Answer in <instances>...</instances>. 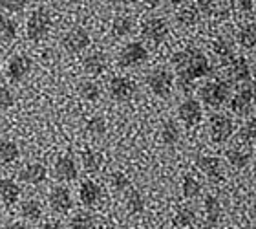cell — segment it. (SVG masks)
Segmentation results:
<instances>
[{
  "instance_id": "74e56055",
  "label": "cell",
  "mask_w": 256,
  "mask_h": 229,
  "mask_svg": "<svg viewBox=\"0 0 256 229\" xmlns=\"http://www.w3.org/2000/svg\"><path fill=\"white\" fill-rule=\"evenodd\" d=\"M15 105V94L10 86L0 85V112L4 110H10L11 107Z\"/></svg>"
},
{
  "instance_id": "ffe728a7",
  "label": "cell",
  "mask_w": 256,
  "mask_h": 229,
  "mask_svg": "<svg viewBox=\"0 0 256 229\" xmlns=\"http://www.w3.org/2000/svg\"><path fill=\"white\" fill-rule=\"evenodd\" d=\"M42 203L38 202V200H26V202H22L20 205V216L28 222H38V220L42 218Z\"/></svg>"
},
{
  "instance_id": "ee69618b",
  "label": "cell",
  "mask_w": 256,
  "mask_h": 229,
  "mask_svg": "<svg viewBox=\"0 0 256 229\" xmlns=\"http://www.w3.org/2000/svg\"><path fill=\"white\" fill-rule=\"evenodd\" d=\"M38 229H62V227H60V224H57V222H46V224L40 225Z\"/></svg>"
},
{
  "instance_id": "ba28073f",
  "label": "cell",
  "mask_w": 256,
  "mask_h": 229,
  "mask_svg": "<svg viewBox=\"0 0 256 229\" xmlns=\"http://www.w3.org/2000/svg\"><path fill=\"white\" fill-rule=\"evenodd\" d=\"M33 68V61L28 55H15L10 59L8 68H6V77L11 83H22L26 79Z\"/></svg>"
},
{
  "instance_id": "e0dca14e",
  "label": "cell",
  "mask_w": 256,
  "mask_h": 229,
  "mask_svg": "<svg viewBox=\"0 0 256 229\" xmlns=\"http://www.w3.org/2000/svg\"><path fill=\"white\" fill-rule=\"evenodd\" d=\"M20 196V187L16 185L15 180L11 178H0V200L6 207H11L18 202Z\"/></svg>"
},
{
  "instance_id": "44dd1931",
  "label": "cell",
  "mask_w": 256,
  "mask_h": 229,
  "mask_svg": "<svg viewBox=\"0 0 256 229\" xmlns=\"http://www.w3.org/2000/svg\"><path fill=\"white\" fill-rule=\"evenodd\" d=\"M249 63L246 57H236L230 61V79L236 83H244L249 79Z\"/></svg>"
},
{
  "instance_id": "277c9868",
  "label": "cell",
  "mask_w": 256,
  "mask_h": 229,
  "mask_svg": "<svg viewBox=\"0 0 256 229\" xmlns=\"http://www.w3.org/2000/svg\"><path fill=\"white\" fill-rule=\"evenodd\" d=\"M146 85L154 96L168 97L174 88V74L165 68H156L146 75Z\"/></svg>"
},
{
  "instance_id": "4fadbf2b",
  "label": "cell",
  "mask_w": 256,
  "mask_h": 229,
  "mask_svg": "<svg viewBox=\"0 0 256 229\" xmlns=\"http://www.w3.org/2000/svg\"><path fill=\"white\" fill-rule=\"evenodd\" d=\"M178 117L182 119L187 127H194L202 121L203 112H202V105L196 101V99H185V101L178 107Z\"/></svg>"
},
{
  "instance_id": "681fc988",
  "label": "cell",
  "mask_w": 256,
  "mask_h": 229,
  "mask_svg": "<svg viewBox=\"0 0 256 229\" xmlns=\"http://www.w3.org/2000/svg\"><path fill=\"white\" fill-rule=\"evenodd\" d=\"M128 2H130V0H128Z\"/></svg>"
},
{
  "instance_id": "d590c367",
  "label": "cell",
  "mask_w": 256,
  "mask_h": 229,
  "mask_svg": "<svg viewBox=\"0 0 256 229\" xmlns=\"http://www.w3.org/2000/svg\"><path fill=\"white\" fill-rule=\"evenodd\" d=\"M86 130L92 134V136H102L106 132V121L102 116H94L90 121L86 123Z\"/></svg>"
},
{
  "instance_id": "ac0fdd59",
  "label": "cell",
  "mask_w": 256,
  "mask_h": 229,
  "mask_svg": "<svg viewBox=\"0 0 256 229\" xmlns=\"http://www.w3.org/2000/svg\"><path fill=\"white\" fill-rule=\"evenodd\" d=\"M198 169L210 178V180H222L224 178V167L218 158L212 156H203L198 160Z\"/></svg>"
},
{
  "instance_id": "5bb4252c",
  "label": "cell",
  "mask_w": 256,
  "mask_h": 229,
  "mask_svg": "<svg viewBox=\"0 0 256 229\" xmlns=\"http://www.w3.org/2000/svg\"><path fill=\"white\" fill-rule=\"evenodd\" d=\"M79 200L88 207H96L102 200V189L94 180L80 181L79 185Z\"/></svg>"
},
{
  "instance_id": "d4e9b609",
  "label": "cell",
  "mask_w": 256,
  "mask_h": 229,
  "mask_svg": "<svg viewBox=\"0 0 256 229\" xmlns=\"http://www.w3.org/2000/svg\"><path fill=\"white\" fill-rule=\"evenodd\" d=\"M178 22L182 26H194L200 22V10L196 6H185L178 11Z\"/></svg>"
},
{
  "instance_id": "7402d4cb",
  "label": "cell",
  "mask_w": 256,
  "mask_h": 229,
  "mask_svg": "<svg viewBox=\"0 0 256 229\" xmlns=\"http://www.w3.org/2000/svg\"><path fill=\"white\" fill-rule=\"evenodd\" d=\"M18 156H20V149H18V145L15 141H11V139L0 141V161L2 163L10 165V163L18 160Z\"/></svg>"
},
{
  "instance_id": "9c48e42d",
  "label": "cell",
  "mask_w": 256,
  "mask_h": 229,
  "mask_svg": "<svg viewBox=\"0 0 256 229\" xmlns=\"http://www.w3.org/2000/svg\"><path fill=\"white\" fill-rule=\"evenodd\" d=\"M141 35H143L144 39L152 41V43L160 44L168 37V24H166L163 19H158V17L146 19V21L141 24Z\"/></svg>"
},
{
  "instance_id": "9a60e30c",
  "label": "cell",
  "mask_w": 256,
  "mask_h": 229,
  "mask_svg": "<svg viewBox=\"0 0 256 229\" xmlns=\"http://www.w3.org/2000/svg\"><path fill=\"white\" fill-rule=\"evenodd\" d=\"M18 178H20L24 183H30V185H40V183H44L46 178H48V169H46V165L37 163V161H35V163H28L20 171Z\"/></svg>"
},
{
  "instance_id": "484cf974",
  "label": "cell",
  "mask_w": 256,
  "mask_h": 229,
  "mask_svg": "<svg viewBox=\"0 0 256 229\" xmlns=\"http://www.w3.org/2000/svg\"><path fill=\"white\" fill-rule=\"evenodd\" d=\"M134 28H136L134 19H130V17H118L112 24V32L118 37H126V35H130L134 32Z\"/></svg>"
},
{
  "instance_id": "f35d334b",
  "label": "cell",
  "mask_w": 256,
  "mask_h": 229,
  "mask_svg": "<svg viewBox=\"0 0 256 229\" xmlns=\"http://www.w3.org/2000/svg\"><path fill=\"white\" fill-rule=\"evenodd\" d=\"M26 6L28 0H0V8L8 13H22Z\"/></svg>"
},
{
  "instance_id": "cb8c5ba5",
  "label": "cell",
  "mask_w": 256,
  "mask_h": 229,
  "mask_svg": "<svg viewBox=\"0 0 256 229\" xmlns=\"http://www.w3.org/2000/svg\"><path fill=\"white\" fill-rule=\"evenodd\" d=\"M16 37V22L8 15L0 13V41L11 43Z\"/></svg>"
},
{
  "instance_id": "7c38bea8",
  "label": "cell",
  "mask_w": 256,
  "mask_h": 229,
  "mask_svg": "<svg viewBox=\"0 0 256 229\" xmlns=\"http://www.w3.org/2000/svg\"><path fill=\"white\" fill-rule=\"evenodd\" d=\"M252 107H256V85L240 90L230 101V110L236 114H247Z\"/></svg>"
},
{
  "instance_id": "7bdbcfd3",
  "label": "cell",
  "mask_w": 256,
  "mask_h": 229,
  "mask_svg": "<svg viewBox=\"0 0 256 229\" xmlns=\"http://www.w3.org/2000/svg\"><path fill=\"white\" fill-rule=\"evenodd\" d=\"M4 229H28L26 224H22V222H11V224H8Z\"/></svg>"
},
{
  "instance_id": "3957f363",
  "label": "cell",
  "mask_w": 256,
  "mask_h": 229,
  "mask_svg": "<svg viewBox=\"0 0 256 229\" xmlns=\"http://www.w3.org/2000/svg\"><path fill=\"white\" fill-rule=\"evenodd\" d=\"M200 96H202L203 103L208 105V107H222L230 96V86L227 81H210V83H205L200 90Z\"/></svg>"
},
{
  "instance_id": "7a4b0ae2",
  "label": "cell",
  "mask_w": 256,
  "mask_h": 229,
  "mask_svg": "<svg viewBox=\"0 0 256 229\" xmlns=\"http://www.w3.org/2000/svg\"><path fill=\"white\" fill-rule=\"evenodd\" d=\"M52 24L54 22H52V15L48 10H44V8L33 10L26 21V37L33 43H40L52 32Z\"/></svg>"
},
{
  "instance_id": "d6986e66",
  "label": "cell",
  "mask_w": 256,
  "mask_h": 229,
  "mask_svg": "<svg viewBox=\"0 0 256 229\" xmlns=\"http://www.w3.org/2000/svg\"><path fill=\"white\" fill-rule=\"evenodd\" d=\"M106 70V57L102 54H92L82 61V72L88 77H97Z\"/></svg>"
},
{
  "instance_id": "f6af8a7d",
  "label": "cell",
  "mask_w": 256,
  "mask_h": 229,
  "mask_svg": "<svg viewBox=\"0 0 256 229\" xmlns=\"http://www.w3.org/2000/svg\"><path fill=\"white\" fill-rule=\"evenodd\" d=\"M182 2H183V0H170V4H172V6H180Z\"/></svg>"
},
{
  "instance_id": "4dcf8cb0",
  "label": "cell",
  "mask_w": 256,
  "mask_h": 229,
  "mask_svg": "<svg viewBox=\"0 0 256 229\" xmlns=\"http://www.w3.org/2000/svg\"><path fill=\"white\" fill-rule=\"evenodd\" d=\"M126 209H128V213H141L144 209L143 196H141L138 189H134V187H130L126 191Z\"/></svg>"
},
{
  "instance_id": "ab89813d",
  "label": "cell",
  "mask_w": 256,
  "mask_h": 229,
  "mask_svg": "<svg viewBox=\"0 0 256 229\" xmlns=\"http://www.w3.org/2000/svg\"><path fill=\"white\" fill-rule=\"evenodd\" d=\"M240 138L244 141H249V139H256V117H251L249 121L242 127L240 130Z\"/></svg>"
},
{
  "instance_id": "b9f144b4",
  "label": "cell",
  "mask_w": 256,
  "mask_h": 229,
  "mask_svg": "<svg viewBox=\"0 0 256 229\" xmlns=\"http://www.w3.org/2000/svg\"><path fill=\"white\" fill-rule=\"evenodd\" d=\"M198 2V8L203 11V13H207L210 15L214 11V6H216V0H196Z\"/></svg>"
},
{
  "instance_id": "c3c4849f",
  "label": "cell",
  "mask_w": 256,
  "mask_h": 229,
  "mask_svg": "<svg viewBox=\"0 0 256 229\" xmlns=\"http://www.w3.org/2000/svg\"><path fill=\"white\" fill-rule=\"evenodd\" d=\"M0 224H2V220H0Z\"/></svg>"
},
{
  "instance_id": "60d3db41",
  "label": "cell",
  "mask_w": 256,
  "mask_h": 229,
  "mask_svg": "<svg viewBox=\"0 0 256 229\" xmlns=\"http://www.w3.org/2000/svg\"><path fill=\"white\" fill-rule=\"evenodd\" d=\"M112 185L116 191H128V189L132 187V183H130V180L126 178V174L116 172V174L112 176Z\"/></svg>"
},
{
  "instance_id": "1f68e13d",
  "label": "cell",
  "mask_w": 256,
  "mask_h": 229,
  "mask_svg": "<svg viewBox=\"0 0 256 229\" xmlns=\"http://www.w3.org/2000/svg\"><path fill=\"white\" fill-rule=\"evenodd\" d=\"M182 192L183 196L190 200V198H196L200 192H202V183L196 180V178H192L190 174H187L183 178V183H182Z\"/></svg>"
},
{
  "instance_id": "d6a6232c",
  "label": "cell",
  "mask_w": 256,
  "mask_h": 229,
  "mask_svg": "<svg viewBox=\"0 0 256 229\" xmlns=\"http://www.w3.org/2000/svg\"><path fill=\"white\" fill-rule=\"evenodd\" d=\"M205 213H207L208 225H210V227H212V225H216V222H218V218H220V213H222V207H220L218 198H214V196L205 198Z\"/></svg>"
},
{
  "instance_id": "5b68a950",
  "label": "cell",
  "mask_w": 256,
  "mask_h": 229,
  "mask_svg": "<svg viewBox=\"0 0 256 229\" xmlns=\"http://www.w3.org/2000/svg\"><path fill=\"white\" fill-rule=\"evenodd\" d=\"M90 33L86 32L84 28L80 26H74L70 28L68 32L62 35V48L72 55H77V54H82L88 46H90Z\"/></svg>"
},
{
  "instance_id": "836d02e7",
  "label": "cell",
  "mask_w": 256,
  "mask_h": 229,
  "mask_svg": "<svg viewBox=\"0 0 256 229\" xmlns=\"http://www.w3.org/2000/svg\"><path fill=\"white\" fill-rule=\"evenodd\" d=\"M70 229H97V225H96L94 216L84 214V213H79L72 218V222H70Z\"/></svg>"
},
{
  "instance_id": "83f0119b",
  "label": "cell",
  "mask_w": 256,
  "mask_h": 229,
  "mask_svg": "<svg viewBox=\"0 0 256 229\" xmlns=\"http://www.w3.org/2000/svg\"><path fill=\"white\" fill-rule=\"evenodd\" d=\"M82 167H84L86 172H99L102 167V154L99 152H94V150H88L82 154Z\"/></svg>"
},
{
  "instance_id": "7dc6e473",
  "label": "cell",
  "mask_w": 256,
  "mask_h": 229,
  "mask_svg": "<svg viewBox=\"0 0 256 229\" xmlns=\"http://www.w3.org/2000/svg\"><path fill=\"white\" fill-rule=\"evenodd\" d=\"M227 229H236V227H227Z\"/></svg>"
},
{
  "instance_id": "8992f818",
  "label": "cell",
  "mask_w": 256,
  "mask_h": 229,
  "mask_svg": "<svg viewBox=\"0 0 256 229\" xmlns=\"http://www.w3.org/2000/svg\"><path fill=\"white\" fill-rule=\"evenodd\" d=\"M148 59V52L141 43H128L123 46V50L119 52L118 63L121 68H136L146 63Z\"/></svg>"
},
{
  "instance_id": "e575fe53",
  "label": "cell",
  "mask_w": 256,
  "mask_h": 229,
  "mask_svg": "<svg viewBox=\"0 0 256 229\" xmlns=\"http://www.w3.org/2000/svg\"><path fill=\"white\" fill-rule=\"evenodd\" d=\"M194 220H196L194 211L190 207H182L174 216V224L180 225V227H188L190 224H194Z\"/></svg>"
},
{
  "instance_id": "2e32d148",
  "label": "cell",
  "mask_w": 256,
  "mask_h": 229,
  "mask_svg": "<svg viewBox=\"0 0 256 229\" xmlns=\"http://www.w3.org/2000/svg\"><path fill=\"white\" fill-rule=\"evenodd\" d=\"M77 165H75L74 158L70 156H62L55 161L54 165V176L59 181H74L77 178Z\"/></svg>"
},
{
  "instance_id": "8d00e7d4",
  "label": "cell",
  "mask_w": 256,
  "mask_h": 229,
  "mask_svg": "<svg viewBox=\"0 0 256 229\" xmlns=\"http://www.w3.org/2000/svg\"><path fill=\"white\" fill-rule=\"evenodd\" d=\"M212 52L216 55H218V59H222V61H232V48H230L229 43H225V41H214L212 43Z\"/></svg>"
},
{
  "instance_id": "bcb514c9",
  "label": "cell",
  "mask_w": 256,
  "mask_h": 229,
  "mask_svg": "<svg viewBox=\"0 0 256 229\" xmlns=\"http://www.w3.org/2000/svg\"><path fill=\"white\" fill-rule=\"evenodd\" d=\"M0 68H2V59H0Z\"/></svg>"
},
{
  "instance_id": "6da1fadb",
  "label": "cell",
  "mask_w": 256,
  "mask_h": 229,
  "mask_svg": "<svg viewBox=\"0 0 256 229\" xmlns=\"http://www.w3.org/2000/svg\"><path fill=\"white\" fill-rule=\"evenodd\" d=\"M170 63L174 66V70H176L178 81H180V85L183 88L190 85L192 81L205 77L212 70L207 55L198 48H187L182 50V52H176L170 57Z\"/></svg>"
},
{
  "instance_id": "8fae6325",
  "label": "cell",
  "mask_w": 256,
  "mask_h": 229,
  "mask_svg": "<svg viewBox=\"0 0 256 229\" xmlns=\"http://www.w3.org/2000/svg\"><path fill=\"white\" fill-rule=\"evenodd\" d=\"M48 203L50 207H52V211H55V213L59 214H66L70 213V209L74 205V200H72V194H70V191L66 187L55 185L52 187V191L48 194Z\"/></svg>"
},
{
  "instance_id": "f1b7e54d",
  "label": "cell",
  "mask_w": 256,
  "mask_h": 229,
  "mask_svg": "<svg viewBox=\"0 0 256 229\" xmlns=\"http://www.w3.org/2000/svg\"><path fill=\"white\" fill-rule=\"evenodd\" d=\"M180 139V128L174 121H165V125L161 127V141L165 145H176Z\"/></svg>"
},
{
  "instance_id": "30bf717a",
  "label": "cell",
  "mask_w": 256,
  "mask_h": 229,
  "mask_svg": "<svg viewBox=\"0 0 256 229\" xmlns=\"http://www.w3.org/2000/svg\"><path fill=\"white\" fill-rule=\"evenodd\" d=\"M108 94L116 101H128L136 94V83L130 81L128 77H123V75L112 77L108 83Z\"/></svg>"
},
{
  "instance_id": "4316f807",
  "label": "cell",
  "mask_w": 256,
  "mask_h": 229,
  "mask_svg": "<svg viewBox=\"0 0 256 229\" xmlns=\"http://www.w3.org/2000/svg\"><path fill=\"white\" fill-rule=\"evenodd\" d=\"M238 41L244 48H254L256 46V22H249L242 28L238 33Z\"/></svg>"
},
{
  "instance_id": "52a82bcc",
  "label": "cell",
  "mask_w": 256,
  "mask_h": 229,
  "mask_svg": "<svg viewBox=\"0 0 256 229\" xmlns=\"http://www.w3.org/2000/svg\"><path fill=\"white\" fill-rule=\"evenodd\" d=\"M208 132H210V139L214 143H225L234 132V123L229 116L214 114L208 121Z\"/></svg>"
},
{
  "instance_id": "f546056e",
  "label": "cell",
  "mask_w": 256,
  "mask_h": 229,
  "mask_svg": "<svg viewBox=\"0 0 256 229\" xmlns=\"http://www.w3.org/2000/svg\"><path fill=\"white\" fill-rule=\"evenodd\" d=\"M225 156H227L229 163L234 169H244L249 163V160H251V152H242L240 149H229L225 152Z\"/></svg>"
},
{
  "instance_id": "603a6c76",
  "label": "cell",
  "mask_w": 256,
  "mask_h": 229,
  "mask_svg": "<svg viewBox=\"0 0 256 229\" xmlns=\"http://www.w3.org/2000/svg\"><path fill=\"white\" fill-rule=\"evenodd\" d=\"M102 90L101 86L94 83V81H82L79 85V96L84 99V101H90V103H96L99 97H101Z\"/></svg>"
}]
</instances>
